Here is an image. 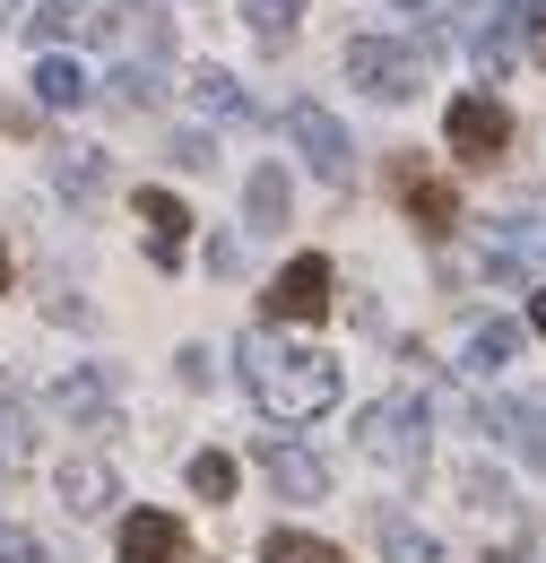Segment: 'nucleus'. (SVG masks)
<instances>
[{
  "instance_id": "nucleus-25",
  "label": "nucleus",
  "mask_w": 546,
  "mask_h": 563,
  "mask_svg": "<svg viewBox=\"0 0 546 563\" xmlns=\"http://www.w3.org/2000/svg\"><path fill=\"white\" fill-rule=\"evenodd\" d=\"M0 563H53V555H44V538H26V529H0Z\"/></svg>"
},
{
  "instance_id": "nucleus-16",
  "label": "nucleus",
  "mask_w": 546,
  "mask_h": 563,
  "mask_svg": "<svg viewBox=\"0 0 546 563\" xmlns=\"http://www.w3.org/2000/svg\"><path fill=\"white\" fill-rule=\"evenodd\" d=\"M35 104H44V113H78V104H87V70L53 53V62L35 70Z\"/></svg>"
},
{
  "instance_id": "nucleus-28",
  "label": "nucleus",
  "mask_w": 546,
  "mask_h": 563,
  "mask_svg": "<svg viewBox=\"0 0 546 563\" xmlns=\"http://www.w3.org/2000/svg\"><path fill=\"white\" fill-rule=\"evenodd\" d=\"M0 295H9V252H0Z\"/></svg>"
},
{
  "instance_id": "nucleus-22",
  "label": "nucleus",
  "mask_w": 546,
  "mask_h": 563,
  "mask_svg": "<svg viewBox=\"0 0 546 563\" xmlns=\"http://www.w3.org/2000/svg\"><path fill=\"white\" fill-rule=\"evenodd\" d=\"M53 183H62V200H96V191H105V147L62 156V165H53Z\"/></svg>"
},
{
  "instance_id": "nucleus-29",
  "label": "nucleus",
  "mask_w": 546,
  "mask_h": 563,
  "mask_svg": "<svg viewBox=\"0 0 546 563\" xmlns=\"http://www.w3.org/2000/svg\"><path fill=\"white\" fill-rule=\"evenodd\" d=\"M0 18H18V0H0Z\"/></svg>"
},
{
  "instance_id": "nucleus-1",
  "label": "nucleus",
  "mask_w": 546,
  "mask_h": 563,
  "mask_svg": "<svg viewBox=\"0 0 546 563\" xmlns=\"http://www.w3.org/2000/svg\"><path fill=\"white\" fill-rule=\"evenodd\" d=\"M243 390L261 399V417L313 424V417H330V408H339L347 373H339V355L295 347V339H277V330H252V339H243Z\"/></svg>"
},
{
  "instance_id": "nucleus-2",
  "label": "nucleus",
  "mask_w": 546,
  "mask_h": 563,
  "mask_svg": "<svg viewBox=\"0 0 546 563\" xmlns=\"http://www.w3.org/2000/svg\"><path fill=\"white\" fill-rule=\"evenodd\" d=\"M356 451H364L373 468H391V477H416V468H425V399H416V390L373 399V408L356 417Z\"/></svg>"
},
{
  "instance_id": "nucleus-8",
  "label": "nucleus",
  "mask_w": 546,
  "mask_h": 563,
  "mask_svg": "<svg viewBox=\"0 0 546 563\" xmlns=\"http://www.w3.org/2000/svg\"><path fill=\"white\" fill-rule=\"evenodd\" d=\"M261 468H270V486L286 494V503H321L330 494V460L321 451H304V442H261Z\"/></svg>"
},
{
  "instance_id": "nucleus-17",
  "label": "nucleus",
  "mask_w": 546,
  "mask_h": 563,
  "mask_svg": "<svg viewBox=\"0 0 546 563\" xmlns=\"http://www.w3.org/2000/svg\"><path fill=\"white\" fill-rule=\"evenodd\" d=\"M373 538H382V555H391V563H443V547H434L416 520H400V511H382V520H373Z\"/></svg>"
},
{
  "instance_id": "nucleus-19",
  "label": "nucleus",
  "mask_w": 546,
  "mask_h": 563,
  "mask_svg": "<svg viewBox=\"0 0 546 563\" xmlns=\"http://www.w3.org/2000/svg\"><path fill=\"white\" fill-rule=\"evenodd\" d=\"M243 217H252L261 234H270V225H286V174H277V165H261V174L243 183Z\"/></svg>"
},
{
  "instance_id": "nucleus-21",
  "label": "nucleus",
  "mask_w": 546,
  "mask_h": 563,
  "mask_svg": "<svg viewBox=\"0 0 546 563\" xmlns=\"http://www.w3.org/2000/svg\"><path fill=\"white\" fill-rule=\"evenodd\" d=\"M512 44H521V9H494V18H485V35H478V70L503 78V70H512Z\"/></svg>"
},
{
  "instance_id": "nucleus-13",
  "label": "nucleus",
  "mask_w": 546,
  "mask_h": 563,
  "mask_svg": "<svg viewBox=\"0 0 546 563\" xmlns=\"http://www.w3.org/2000/svg\"><path fill=\"white\" fill-rule=\"evenodd\" d=\"M139 217H148V252H156V269H174V261H183V234H192V209H183L174 191H139Z\"/></svg>"
},
{
  "instance_id": "nucleus-6",
  "label": "nucleus",
  "mask_w": 546,
  "mask_h": 563,
  "mask_svg": "<svg viewBox=\"0 0 546 563\" xmlns=\"http://www.w3.org/2000/svg\"><path fill=\"white\" fill-rule=\"evenodd\" d=\"M270 312L277 321H321V312H330V261H321V252H295L270 286Z\"/></svg>"
},
{
  "instance_id": "nucleus-14",
  "label": "nucleus",
  "mask_w": 546,
  "mask_h": 563,
  "mask_svg": "<svg viewBox=\"0 0 546 563\" xmlns=\"http://www.w3.org/2000/svg\"><path fill=\"white\" fill-rule=\"evenodd\" d=\"M35 460V408H26V390L0 373V468H26Z\"/></svg>"
},
{
  "instance_id": "nucleus-7",
  "label": "nucleus",
  "mask_w": 546,
  "mask_h": 563,
  "mask_svg": "<svg viewBox=\"0 0 546 563\" xmlns=\"http://www.w3.org/2000/svg\"><path fill=\"white\" fill-rule=\"evenodd\" d=\"M443 131H451V156H469V165H485V156H503V140H512V113H503L494 96H460Z\"/></svg>"
},
{
  "instance_id": "nucleus-20",
  "label": "nucleus",
  "mask_w": 546,
  "mask_h": 563,
  "mask_svg": "<svg viewBox=\"0 0 546 563\" xmlns=\"http://www.w3.org/2000/svg\"><path fill=\"white\" fill-rule=\"evenodd\" d=\"M261 563H339V547L313 538V529H270V538H261Z\"/></svg>"
},
{
  "instance_id": "nucleus-9",
  "label": "nucleus",
  "mask_w": 546,
  "mask_h": 563,
  "mask_svg": "<svg viewBox=\"0 0 546 563\" xmlns=\"http://www.w3.org/2000/svg\"><path fill=\"white\" fill-rule=\"evenodd\" d=\"M53 486H62V511H69V520H105V511L122 503V477H113L105 460H62V477H53Z\"/></svg>"
},
{
  "instance_id": "nucleus-15",
  "label": "nucleus",
  "mask_w": 546,
  "mask_h": 563,
  "mask_svg": "<svg viewBox=\"0 0 546 563\" xmlns=\"http://www.w3.org/2000/svg\"><path fill=\"white\" fill-rule=\"evenodd\" d=\"M192 104H200V113H217V122H261V104H252V96H243L226 70H200V78H192Z\"/></svg>"
},
{
  "instance_id": "nucleus-24",
  "label": "nucleus",
  "mask_w": 546,
  "mask_h": 563,
  "mask_svg": "<svg viewBox=\"0 0 546 563\" xmlns=\"http://www.w3.org/2000/svg\"><path fill=\"white\" fill-rule=\"evenodd\" d=\"M192 494H200V503H226V494H234V460H226V451H200V460H192Z\"/></svg>"
},
{
  "instance_id": "nucleus-4",
  "label": "nucleus",
  "mask_w": 546,
  "mask_h": 563,
  "mask_svg": "<svg viewBox=\"0 0 546 563\" xmlns=\"http://www.w3.org/2000/svg\"><path fill=\"white\" fill-rule=\"evenodd\" d=\"M53 408L69 417V433H113L122 424V373L113 364H69L53 382Z\"/></svg>"
},
{
  "instance_id": "nucleus-23",
  "label": "nucleus",
  "mask_w": 546,
  "mask_h": 563,
  "mask_svg": "<svg viewBox=\"0 0 546 563\" xmlns=\"http://www.w3.org/2000/svg\"><path fill=\"white\" fill-rule=\"evenodd\" d=\"M295 18H304V0H243V26H252L261 44H286Z\"/></svg>"
},
{
  "instance_id": "nucleus-30",
  "label": "nucleus",
  "mask_w": 546,
  "mask_h": 563,
  "mask_svg": "<svg viewBox=\"0 0 546 563\" xmlns=\"http://www.w3.org/2000/svg\"><path fill=\"white\" fill-rule=\"evenodd\" d=\"M400 9H425V0H400Z\"/></svg>"
},
{
  "instance_id": "nucleus-5",
  "label": "nucleus",
  "mask_w": 546,
  "mask_h": 563,
  "mask_svg": "<svg viewBox=\"0 0 546 563\" xmlns=\"http://www.w3.org/2000/svg\"><path fill=\"white\" fill-rule=\"evenodd\" d=\"M286 140L304 147V165H313L321 183H347V174H356V140L339 131V113H330V104H313V96H295V104H286Z\"/></svg>"
},
{
  "instance_id": "nucleus-27",
  "label": "nucleus",
  "mask_w": 546,
  "mask_h": 563,
  "mask_svg": "<svg viewBox=\"0 0 546 563\" xmlns=\"http://www.w3.org/2000/svg\"><path fill=\"white\" fill-rule=\"evenodd\" d=\"M529 312H538V330H546V286H538V295H529Z\"/></svg>"
},
{
  "instance_id": "nucleus-10",
  "label": "nucleus",
  "mask_w": 546,
  "mask_h": 563,
  "mask_svg": "<svg viewBox=\"0 0 546 563\" xmlns=\"http://www.w3.org/2000/svg\"><path fill=\"white\" fill-rule=\"evenodd\" d=\"M485 433H494L503 451H521L529 468H546V399H494V408H485Z\"/></svg>"
},
{
  "instance_id": "nucleus-26",
  "label": "nucleus",
  "mask_w": 546,
  "mask_h": 563,
  "mask_svg": "<svg viewBox=\"0 0 546 563\" xmlns=\"http://www.w3.org/2000/svg\"><path fill=\"white\" fill-rule=\"evenodd\" d=\"M521 35H529V53L546 62V0H529V9H521Z\"/></svg>"
},
{
  "instance_id": "nucleus-12",
  "label": "nucleus",
  "mask_w": 546,
  "mask_h": 563,
  "mask_svg": "<svg viewBox=\"0 0 546 563\" xmlns=\"http://www.w3.org/2000/svg\"><path fill=\"white\" fill-rule=\"evenodd\" d=\"M122 563H183V520L174 511H131L122 520Z\"/></svg>"
},
{
  "instance_id": "nucleus-18",
  "label": "nucleus",
  "mask_w": 546,
  "mask_h": 563,
  "mask_svg": "<svg viewBox=\"0 0 546 563\" xmlns=\"http://www.w3.org/2000/svg\"><path fill=\"white\" fill-rule=\"evenodd\" d=\"M521 355V321H478L469 330V373H503Z\"/></svg>"
},
{
  "instance_id": "nucleus-11",
  "label": "nucleus",
  "mask_w": 546,
  "mask_h": 563,
  "mask_svg": "<svg viewBox=\"0 0 546 563\" xmlns=\"http://www.w3.org/2000/svg\"><path fill=\"white\" fill-rule=\"evenodd\" d=\"M400 209L416 217V234H451V225H460L451 183H443V174H425V165H400Z\"/></svg>"
},
{
  "instance_id": "nucleus-3",
  "label": "nucleus",
  "mask_w": 546,
  "mask_h": 563,
  "mask_svg": "<svg viewBox=\"0 0 546 563\" xmlns=\"http://www.w3.org/2000/svg\"><path fill=\"white\" fill-rule=\"evenodd\" d=\"M347 87H364V96H382V104H408L416 87H425V62H416V44H391V35H356L339 53Z\"/></svg>"
}]
</instances>
